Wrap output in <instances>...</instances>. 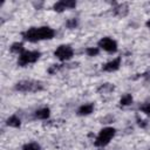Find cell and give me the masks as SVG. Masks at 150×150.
Returning <instances> with one entry per match:
<instances>
[{
	"label": "cell",
	"mask_w": 150,
	"mask_h": 150,
	"mask_svg": "<svg viewBox=\"0 0 150 150\" xmlns=\"http://www.w3.org/2000/svg\"><path fill=\"white\" fill-rule=\"evenodd\" d=\"M55 36V30L49 26L30 27L22 33L23 40L28 42H38L42 40H52Z\"/></svg>",
	"instance_id": "6da1fadb"
},
{
	"label": "cell",
	"mask_w": 150,
	"mask_h": 150,
	"mask_svg": "<svg viewBox=\"0 0 150 150\" xmlns=\"http://www.w3.org/2000/svg\"><path fill=\"white\" fill-rule=\"evenodd\" d=\"M15 90L21 93H36L43 89V84L34 80H22L15 83Z\"/></svg>",
	"instance_id": "7a4b0ae2"
},
{
	"label": "cell",
	"mask_w": 150,
	"mask_h": 150,
	"mask_svg": "<svg viewBox=\"0 0 150 150\" xmlns=\"http://www.w3.org/2000/svg\"><path fill=\"white\" fill-rule=\"evenodd\" d=\"M115 134H116L115 128H112V127L103 128L102 130H100V132H98V135L95 139V145L96 146H105L114 138Z\"/></svg>",
	"instance_id": "3957f363"
},
{
	"label": "cell",
	"mask_w": 150,
	"mask_h": 150,
	"mask_svg": "<svg viewBox=\"0 0 150 150\" xmlns=\"http://www.w3.org/2000/svg\"><path fill=\"white\" fill-rule=\"evenodd\" d=\"M41 56V53L38 50H25L23 53H21L19 55L18 59V64L20 67H26L30 63L36 62Z\"/></svg>",
	"instance_id": "277c9868"
},
{
	"label": "cell",
	"mask_w": 150,
	"mask_h": 150,
	"mask_svg": "<svg viewBox=\"0 0 150 150\" xmlns=\"http://www.w3.org/2000/svg\"><path fill=\"white\" fill-rule=\"evenodd\" d=\"M73 55H74V49L70 45H60L54 50V56L60 61H68L73 57Z\"/></svg>",
	"instance_id": "5b68a950"
},
{
	"label": "cell",
	"mask_w": 150,
	"mask_h": 150,
	"mask_svg": "<svg viewBox=\"0 0 150 150\" xmlns=\"http://www.w3.org/2000/svg\"><path fill=\"white\" fill-rule=\"evenodd\" d=\"M98 48L103 49L107 53H115L117 50V42L114 39L105 36L98 41Z\"/></svg>",
	"instance_id": "8992f818"
},
{
	"label": "cell",
	"mask_w": 150,
	"mask_h": 150,
	"mask_svg": "<svg viewBox=\"0 0 150 150\" xmlns=\"http://www.w3.org/2000/svg\"><path fill=\"white\" fill-rule=\"evenodd\" d=\"M76 6V2L74 0H61L54 4L53 8L56 12H63L64 9H70Z\"/></svg>",
	"instance_id": "52a82bcc"
},
{
	"label": "cell",
	"mask_w": 150,
	"mask_h": 150,
	"mask_svg": "<svg viewBox=\"0 0 150 150\" xmlns=\"http://www.w3.org/2000/svg\"><path fill=\"white\" fill-rule=\"evenodd\" d=\"M121 61H122V59H121V57L112 59V60L108 61L107 63H104V64L102 66V70H103V71H108V73L116 71V70L121 67Z\"/></svg>",
	"instance_id": "ba28073f"
},
{
	"label": "cell",
	"mask_w": 150,
	"mask_h": 150,
	"mask_svg": "<svg viewBox=\"0 0 150 150\" xmlns=\"http://www.w3.org/2000/svg\"><path fill=\"white\" fill-rule=\"evenodd\" d=\"M93 110H94V104L93 103H84V104L79 107L77 115H80V116H88V115H90L93 112Z\"/></svg>",
	"instance_id": "9c48e42d"
},
{
	"label": "cell",
	"mask_w": 150,
	"mask_h": 150,
	"mask_svg": "<svg viewBox=\"0 0 150 150\" xmlns=\"http://www.w3.org/2000/svg\"><path fill=\"white\" fill-rule=\"evenodd\" d=\"M49 116H50V109L47 107L40 108L34 112V117L38 120H47Z\"/></svg>",
	"instance_id": "30bf717a"
},
{
	"label": "cell",
	"mask_w": 150,
	"mask_h": 150,
	"mask_svg": "<svg viewBox=\"0 0 150 150\" xmlns=\"http://www.w3.org/2000/svg\"><path fill=\"white\" fill-rule=\"evenodd\" d=\"M6 124H7L8 127H12V128H19V127L21 125V120H20L16 115H12V116H9V117L7 118Z\"/></svg>",
	"instance_id": "8fae6325"
},
{
	"label": "cell",
	"mask_w": 150,
	"mask_h": 150,
	"mask_svg": "<svg viewBox=\"0 0 150 150\" xmlns=\"http://www.w3.org/2000/svg\"><path fill=\"white\" fill-rule=\"evenodd\" d=\"M132 101H134V98H132L131 94H124V95L120 98V104H121L122 107H128V105H130V104L132 103Z\"/></svg>",
	"instance_id": "7c38bea8"
},
{
	"label": "cell",
	"mask_w": 150,
	"mask_h": 150,
	"mask_svg": "<svg viewBox=\"0 0 150 150\" xmlns=\"http://www.w3.org/2000/svg\"><path fill=\"white\" fill-rule=\"evenodd\" d=\"M11 50L13 52V53H16V54H21V53H23L25 52V49H23V43L22 42H14L12 46H11Z\"/></svg>",
	"instance_id": "4fadbf2b"
},
{
	"label": "cell",
	"mask_w": 150,
	"mask_h": 150,
	"mask_svg": "<svg viewBox=\"0 0 150 150\" xmlns=\"http://www.w3.org/2000/svg\"><path fill=\"white\" fill-rule=\"evenodd\" d=\"M21 150H41V146L39 143H35V142H30V143H27L22 146Z\"/></svg>",
	"instance_id": "5bb4252c"
},
{
	"label": "cell",
	"mask_w": 150,
	"mask_h": 150,
	"mask_svg": "<svg viewBox=\"0 0 150 150\" xmlns=\"http://www.w3.org/2000/svg\"><path fill=\"white\" fill-rule=\"evenodd\" d=\"M115 12H116V14H118L120 16L125 15V14L128 13V6H127V5H120L118 7L115 8Z\"/></svg>",
	"instance_id": "9a60e30c"
},
{
	"label": "cell",
	"mask_w": 150,
	"mask_h": 150,
	"mask_svg": "<svg viewBox=\"0 0 150 150\" xmlns=\"http://www.w3.org/2000/svg\"><path fill=\"white\" fill-rule=\"evenodd\" d=\"M86 53L88 56H96L100 53V48L98 47H88L86 49Z\"/></svg>",
	"instance_id": "2e32d148"
},
{
	"label": "cell",
	"mask_w": 150,
	"mask_h": 150,
	"mask_svg": "<svg viewBox=\"0 0 150 150\" xmlns=\"http://www.w3.org/2000/svg\"><path fill=\"white\" fill-rule=\"evenodd\" d=\"M114 89V86L110 84V83H104L102 84L100 88H98V91H103V93H108V91H111Z\"/></svg>",
	"instance_id": "e0dca14e"
},
{
	"label": "cell",
	"mask_w": 150,
	"mask_h": 150,
	"mask_svg": "<svg viewBox=\"0 0 150 150\" xmlns=\"http://www.w3.org/2000/svg\"><path fill=\"white\" fill-rule=\"evenodd\" d=\"M139 109H141V111H142V112H144L146 116H150V102L144 103Z\"/></svg>",
	"instance_id": "ac0fdd59"
},
{
	"label": "cell",
	"mask_w": 150,
	"mask_h": 150,
	"mask_svg": "<svg viewBox=\"0 0 150 150\" xmlns=\"http://www.w3.org/2000/svg\"><path fill=\"white\" fill-rule=\"evenodd\" d=\"M66 26L68 28H75L77 26V19H70L66 22Z\"/></svg>",
	"instance_id": "d6986e66"
},
{
	"label": "cell",
	"mask_w": 150,
	"mask_h": 150,
	"mask_svg": "<svg viewBox=\"0 0 150 150\" xmlns=\"http://www.w3.org/2000/svg\"><path fill=\"white\" fill-rule=\"evenodd\" d=\"M145 80H148V81H150V69L149 70H146L145 73H143V75H142Z\"/></svg>",
	"instance_id": "ffe728a7"
},
{
	"label": "cell",
	"mask_w": 150,
	"mask_h": 150,
	"mask_svg": "<svg viewBox=\"0 0 150 150\" xmlns=\"http://www.w3.org/2000/svg\"><path fill=\"white\" fill-rule=\"evenodd\" d=\"M138 124H139L142 128H144V127L146 125V123H144V121H142V120H138Z\"/></svg>",
	"instance_id": "44dd1931"
},
{
	"label": "cell",
	"mask_w": 150,
	"mask_h": 150,
	"mask_svg": "<svg viewBox=\"0 0 150 150\" xmlns=\"http://www.w3.org/2000/svg\"><path fill=\"white\" fill-rule=\"evenodd\" d=\"M145 25H146V27H148V28L150 29V19H149V20L146 21V23H145Z\"/></svg>",
	"instance_id": "7402d4cb"
}]
</instances>
